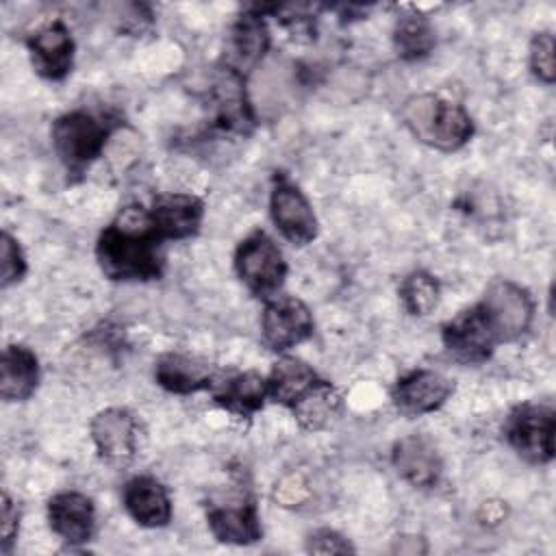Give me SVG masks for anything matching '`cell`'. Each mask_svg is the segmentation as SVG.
I'll list each match as a JSON object with an SVG mask.
<instances>
[{
    "label": "cell",
    "mask_w": 556,
    "mask_h": 556,
    "mask_svg": "<svg viewBox=\"0 0 556 556\" xmlns=\"http://www.w3.org/2000/svg\"><path fill=\"white\" fill-rule=\"evenodd\" d=\"M219 369L204 356L189 352H163L154 361V380L161 389L176 395H191L211 389Z\"/></svg>",
    "instance_id": "2e32d148"
},
{
    "label": "cell",
    "mask_w": 556,
    "mask_h": 556,
    "mask_svg": "<svg viewBox=\"0 0 556 556\" xmlns=\"http://www.w3.org/2000/svg\"><path fill=\"white\" fill-rule=\"evenodd\" d=\"M437 33L432 22L421 13H404L393 26V48L404 61H419L434 50Z\"/></svg>",
    "instance_id": "d4e9b609"
},
{
    "label": "cell",
    "mask_w": 556,
    "mask_h": 556,
    "mask_svg": "<svg viewBox=\"0 0 556 556\" xmlns=\"http://www.w3.org/2000/svg\"><path fill=\"white\" fill-rule=\"evenodd\" d=\"M208 391L213 402L224 410L237 417H252L267 400V378L254 369L219 371Z\"/></svg>",
    "instance_id": "ffe728a7"
},
{
    "label": "cell",
    "mask_w": 556,
    "mask_h": 556,
    "mask_svg": "<svg viewBox=\"0 0 556 556\" xmlns=\"http://www.w3.org/2000/svg\"><path fill=\"white\" fill-rule=\"evenodd\" d=\"M206 523L211 534L228 545H252L263 536L258 506L250 495L237 502L211 504L206 508Z\"/></svg>",
    "instance_id": "d6986e66"
},
{
    "label": "cell",
    "mask_w": 556,
    "mask_h": 556,
    "mask_svg": "<svg viewBox=\"0 0 556 556\" xmlns=\"http://www.w3.org/2000/svg\"><path fill=\"white\" fill-rule=\"evenodd\" d=\"M269 215L280 235L298 248L313 243L319 232V224L308 198L282 174L274 176L269 193Z\"/></svg>",
    "instance_id": "9c48e42d"
},
{
    "label": "cell",
    "mask_w": 556,
    "mask_h": 556,
    "mask_svg": "<svg viewBox=\"0 0 556 556\" xmlns=\"http://www.w3.org/2000/svg\"><path fill=\"white\" fill-rule=\"evenodd\" d=\"M89 432L98 456L106 465L126 467L137 456L139 424L128 408L111 406L96 413L89 424Z\"/></svg>",
    "instance_id": "8fae6325"
},
{
    "label": "cell",
    "mask_w": 556,
    "mask_h": 556,
    "mask_svg": "<svg viewBox=\"0 0 556 556\" xmlns=\"http://www.w3.org/2000/svg\"><path fill=\"white\" fill-rule=\"evenodd\" d=\"M306 552L313 554H352L354 545L330 528H317L306 536Z\"/></svg>",
    "instance_id": "f1b7e54d"
},
{
    "label": "cell",
    "mask_w": 556,
    "mask_h": 556,
    "mask_svg": "<svg viewBox=\"0 0 556 556\" xmlns=\"http://www.w3.org/2000/svg\"><path fill=\"white\" fill-rule=\"evenodd\" d=\"M454 393V380L434 369H410L391 389L395 408L406 417H421L439 410Z\"/></svg>",
    "instance_id": "4fadbf2b"
},
{
    "label": "cell",
    "mask_w": 556,
    "mask_h": 556,
    "mask_svg": "<svg viewBox=\"0 0 556 556\" xmlns=\"http://www.w3.org/2000/svg\"><path fill=\"white\" fill-rule=\"evenodd\" d=\"M20 506L13 502V497L4 491L2 493V539H0V552L2 554H11L13 543L17 539L20 532Z\"/></svg>",
    "instance_id": "f546056e"
},
{
    "label": "cell",
    "mask_w": 556,
    "mask_h": 556,
    "mask_svg": "<svg viewBox=\"0 0 556 556\" xmlns=\"http://www.w3.org/2000/svg\"><path fill=\"white\" fill-rule=\"evenodd\" d=\"M530 72L543 85H552L556 80V65H554V35L549 30L536 33L530 41L528 54Z\"/></svg>",
    "instance_id": "4316f807"
},
{
    "label": "cell",
    "mask_w": 556,
    "mask_h": 556,
    "mask_svg": "<svg viewBox=\"0 0 556 556\" xmlns=\"http://www.w3.org/2000/svg\"><path fill=\"white\" fill-rule=\"evenodd\" d=\"M324 380L326 378H321L306 361L298 356H280L267 376V397L291 410Z\"/></svg>",
    "instance_id": "7402d4cb"
},
{
    "label": "cell",
    "mask_w": 556,
    "mask_h": 556,
    "mask_svg": "<svg viewBox=\"0 0 556 556\" xmlns=\"http://www.w3.org/2000/svg\"><path fill=\"white\" fill-rule=\"evenodd\" d=\"M343 408L341 393L332 387L330 380H324L319 387H315L306 397H302L293 408V417L306 432H317L328 428Z\"/></svg>",
    "instance_id": "cb8c5ba5"
},
{
    "label": "cell",
    "mask_w": 556,
    "mask_h": 556,
    "mask_svg": "<svg viewBox=\"0 0 556 556\" xmlns=\"http://www.w3.org/2000/svg\"><path fill=\"white\" fill-rule=\"evenodd\" d=\"M476 304L500 343H510L526 334L534 319L530 291L508 278H493Z\"/></svg>",
    "instance_id": "8992f818"
},
{
    "label": "cell",
    "mask_w": 556,
    "mask_h": 556,
    "mask_svg": "<svg viewBox=\"0 0 556 556\" xmlns=\"http://www.w3.org/2000/svg\"><path fill=\"white\" fill-rule=\"evenodd\" d=\"M122 504L141 528H165L172 521V500L154 476H135L124 484Z\"/></svg>",
    "instance_id": "44dd1931"
},
{
    "label": "cell",
    "mask_w": 556,
    "mask_h": 556,
    "mask_svg": "<svg viewBox=\"0 0 556 556\" xmlns=\"http://www.w3.org/2000/svg\"><path fill=\"white\" fill-rule=\"evenodd\" d=\"M150 217L163 241H182L200 232L204 219V202L193 193H159L152 200Z\"/></svg>",
    "instance_id": "e0dca14e"
},
{
    "label": "cell",
    "mask_w": 556,
    "mask_h": 556,
    "mask_svg": "<svg viewBox=\"0 0 556 556\" xmlns=\"http://www.w3.org/2000/svg\"><path fill=\"white\" fill-rule=\"evenodd\" d=\"M48 523L70 547L83 545L96 532V506L80 491H61L48 500Z\"/></svg>",
    "instance_id": "ac0fdd59"
},
{
    "label": "cell",
    "mask_w": 556,
    "mask_h": 556,
    "mask_svg": "<svg viewBox=\"0 0 556 556\" xmlns=\"http://www.w3.org/2000/svg\"><path fill=\"white\" fill-rule=\"evenodd\" d=\"M0 285L2 289L20 282L24 276H26V256H24V250L20 245V241L9 232V230H2L0 235Z\"/></svg>",
    "instance_id": "83f0119b"
},
{
    "label": "cell",
    "mask_w": 556,
    "mask_h": 556,
    "mask_svg": "<svg viewBox=\"0 0 556 556\" xmlns=\"http://www.w3.org/2000/svg\"><path fill=\"white\" fill-rule=\"evenodd\" d=\"M554 406L549 402L517 404L504 421V439L530 465L554 460Z\"/></svg>",
    "instance_id": "5b68a950"
},
{
    "label": "cell",
    "mask_w": 556,
    "mask_h": 556,
    "mask_svg": "<svg viewBox=\"0 0 556 556\" xmlns=\"http://www.w3.org/2000/svg\"><path fill=\"white\" fill-rule=\"evenodd\" d=\"M208 106L215 130L245 137L256 126V117L248 100L245 76L222 63L217 65L208 87Z\"/></svg>",
    "instance_id": "52a82bcc"
},
{
    "label": "cell",
    "mask_w": 556,
    "mask_h": 556,
    "mask_svg": "<svg viewBox=\"0 0 556 556\" xmlns=\"http://www.w3.org/2000/svg\"><path fill=\"white\" fill-rule=\"evenodd\" d=\"M163 243L152 224L150 208L128 204L100 232L96 258L109 280H159L165 271Z\"/></svg>",
    "instance_id": "6da1fadb"
},
{
    "label": "cell",
    "mask_w": 556,
    "mask_h": 556,
    "mask_svg": "<svg viewBox=\"0 0 556 556\" xmlns=\"http://www.w3.org/2000/svg\"><path fill=\"white\" fill-rule=\"evenodd\" d=\"M26 48L33 70L46 80H63L74 65V37L61 20H52L28 35Z\"/></svg>",
    "instance_id": "5bb4252c"
},
{
    "label": "cell",
    "mask_w": 556,
    "mask_h": 556,
    "mask_svg": "<svg viewBox=\"0 0 556 556\" xmlns=\"http://www.w3.org/2000/svg\"><path fill=\"white\" fill-rule=\"evenodd\" d=\"M404 128L424 146L456 152L473 137V119L458 102L437 93H413L400 106Z\"/></svg>",
    "instance_id": "7a4b0ae2"
},
{
    "label": "cell",
    "mask_w": 556,
    "mask_h": 556,
    "mask_svg": "<svg viewBox=\"0 0 556 556\" xmlns=\"http://www.w3.org/2000/svg\"><path fill=\"white\" fill-rule=\"evenodd\" d=\"M391 465L397 476L415 489H432L443 476V458L434 441L419 432L406 434L393 443Z\"/></svg>",
    "instance_id": "9a60e30c"
},
{
    "label": "cell",
    "mask_w": 556,
    "mask_h": 556,
    "mask_svg": "<svg viewBox=\"0 0 556 556\" xmlns=\"http://www.w3.org/2000/svg\"><path fill=\"white\" fill-rule=\"evenodd\" d=\"M315 319L304 300L274 295L265 300L261 315V339L271 352H287L313 337Z\"/></svg>",
    "instance_id": "ba28073f"
},
{
    "label": "cell",
    "mask_w": 556,
    "mask_h": 556,
    "mask_svg": "<svg viewBox=\"0 0 556 556\" xmlns=\"http://www.w3.org/2000/svg\"><path fill=\"white\" fill-rule=\"evenodd\" d=\"M269 28L265 15L258 7H248L243 13L232 22L226 35V48L222 65L235 70L237 74L245 76L263 61L269 50Z\"/></svg>",
    "instance_id": "7c38bea8"
},
{
    "label": "cell",
    "mask_w": 556,
    "mask_h": 556,
    "mask_svg": "<svg viewBox=\"0 0 556 556\" xmlns=\"http://www.w3.org/2000/svg\"><path fill=\"white\" fill-rule=\"evenodd\" d=\"M111 111L74 109L52 122V148L67 174H83L102 152L109 137L119 126Z\"/></svg>",
    "instance_id": "3957f363"
},
{
    "label": "cell",
    "mask_w": 556,
    "mask_h": 556,
    "mask_svg": "<svg viewBox=\"0 0 556 556\" xmlns=\"http://www.w3.org/2000/svg\"><path fill=\"white\" fill-rule=\"evenodd\" d=\"M39 384V361L22 343H11L2 352L0 395L4 402H26Z\"/></svg>",
    "instance_id": "603a6c76"
},
{
    "label": "cell",
    "mask_w": 556,
    "mask_h": 556,
    "mask_svg": "<svg viewBox=\"0 0 556 556\" xmlns=\"http://www.w3.org/2000/svg\"><path fill=\"white\" fill-rule=\"evenodd\" d=\"M232 265L245 289L261 300L278 295L289 269L282 250L265 230H252L237 245Z\"/></svg>",
    "instance_id": "277c9868"
},
{
    "label": "cell",
    "mask_w": 556,
    "mask_h": 556,
    "mask_svg": "<svg viewBox=\"0 0 556 556\" xmlns=\"http://www.w3.org/2000/svg\"><path fill=\"white\" fill-rule=\"evenodd\" d=\"M397 293L406 313L415 317H424L437 308L441 298V285L430 271L415 269L402 278Z\"/></svg>",
    "instance_id": "484cf974"
},
{
    "label": "cell",
    "mask_w": 556,
    "mask_h": 556,
    "mask_svg": "<svg viewBox=\"0 0 556 556\" xmlns=\"http://www.w3.org/2000/svg\"><path fill=\"white\" fill-rule=\"evenodd\" d=\"M441 339L452 358L465 365L486 363L500 345L478 304L456 313L441 326Z\"/></svg>",
    "instance_id": "30bf717a"
}]
</instances>
